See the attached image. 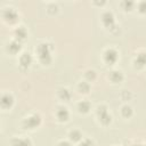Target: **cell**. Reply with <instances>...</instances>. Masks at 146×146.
<instances>
[{
    "instance_id": "7402d4cb",
    "label": "cell",
    "mask_w": 146,
    "mask_h": 146,
    "mask_svg": "<svg viewBox=\"0 0 146 146\" xmlns=\"http://www.w3.org/2000/svg\"><path fill=\"white\" fill-rule=\"evenodd\" d=\"M138 9L140 13H146V1H141L138 5Z\"/></svg>"
},
{
    "instance_id": "ffe728a7",
    "label": "cell",
    "mask_w": 146,
    "mask_h": 146,
    "mask_svg": "<svg viewBox=\"0 0 146 146\" xmlns=\"http://www.w3.org/2000/svg\"><path fill=\"white\" fill-rule=\"evenodd\" d=\"M84 76H86V79L88 80V81H94L95 79H96V71L95 70H87L86 72H84Z\"/></svg>"
},
{
    "instance_id": "3957f363",
    "label": "cell",
    "mask_w": 146,
    "mask_h": 146,
    "mask_svg": "<svg viewBox=\"0 0 146 146\" xmlns=\"http://www.w3.org/2000/svg\"><path fill=\"white\" fill-rule=\"evenodd\" d=\"M97 116H98V120L102 124L106 125L111 122L112 117L111 115L108 114V111H107V107L105 105H98L97 106Z\"/></svg>"
},
{
    "instance_id": "5bb4252c",
    "label": "cell",
    "mask_w": 146,
    "mask_h": 146,
    "mask_svg": "<svg viewBox=\"0 0 146 146\" xmlns=\"http://www.w3.org/2000/svg\"><path fill=\"white\" fill-rule=\"evenodd\" d=\"M68 137H70V140H72V141H79L82 139V133L80 130L73 129L68 132Z\"/></svg>"
},
{
    "instance_id": "6da1fadb",
    "label": "cell",
    "mask_w": 146,
    "mask_h": 146,
    "mask_svg": "<svg viewBox=\"0 0 146 146\" xmlns=\"http://www.w3.org/2000/svg\"><path fill=\"white\" fill-rule=\"evenodd\" d=\"M51 44H49L48 42H41L38 44V47L35 48L38 55H39V59L42 64H49L51 62Z\"/></svg>"
},
{
    "instance_id": "cb8c5ba5",
    "label": "cell",
    "mask_w": 146,
    "mask_h": 146,
    "mask_svg": "<svg viewBox=\"0 0 146 146\" xmlns=\"http://www.w3.org/2000/svg\"><path fill=\"white\" fill-rule=\"evenodd\" d=\"M135 146H146L145 144H138V145H135Z\"/></svg>"
},
{
    "instance_id": "8992f818",
    "label": "cell",
    "mask_w": 146,
    "mask_h": 146,
    "mask_svg": "<svg viewBox=\"0 0 146 146\" xmlns=\"http://www.w3.org/2000/svg\"><path fill=\"white\" fill-rule=\"evenodd\" d=\"M56 116H57V119H58L60 122L67 121L68 117H70V113H68L67 107H65V106H63V105L58 106L57 110H56Z\"/></svg>"
},
{
    "instance_id": "7a4b0ae2",
    "label": "cell",
    "mask_w": 146,
    "mask_h": 146,
    "mask_svg": "<svg viewBox=\"0 0 146 146\" xmlns=\"http://www.w3.org/2000/svg\"><path fill=\"white\" fill-rule=\"evenodd\" d=\"M41 123V116L39 113H32L30 115H27L23 122H22V125L23 128L25 129H34L36 127H39Z\"/></svg>"
},
{
    "instance_id": "e0dca14e",
    "label": "cell",
    "mask_w": 146,
    "mask_h": 146,
    "mask_svg": "<svg viewBox=\"0 0 146 146\" xmlns=\"http://www.w3.org/2000/svg\"><path fill=\"white\" fill-rule=\"evenodd\" d=\"M132 113H133V111H132V107L130 105L125 104V105H123L121 107V114H122L123 117H127L128 119V117H130L132 115Z\"/></svg>"
},
{
    "instance_id": "52a82bcc",
    "label": "cell",
    "mask_w": 146,
    "mask_h": 146,
    "mask_svg": "<svg viewBox=\"0 0 146 146\" xmlns=\"http://www.w3.org/2000/svg\"><path fill=\"white\" fill-rule=\"evenodd\" d=\"M10 144L11 146H32V141L27 137H14Z\"/></svg>"
},
{
    "instance_id": "ba28073f",
    "label": "cell",
    "mask_w": 146,
    "mask_h": 146,
    "mask_svg": "<svg viewBox=\"0 0 146 146\" xmlns=\"http://www.w3.org/2000/svg\"><path fill=\"white\" fill-rule=\"evenodd\" d=\"M2 17L8 22H13L17 17V11L11 7L10 8H5L2 10Z\"/></svg>"
},
{
    "instance_id": "603a6c76",
    "label": "cell",
    "mask_w": 146,
    "mask_h": 146,
    "mask_svg": "<svg viewBox=\"0 0 146 146\" xmlns=\"http://www.w3.org/2000/svg\"><path fill=\"white\" fill-rule=\"evenodd\" d=\"M58 146H72V145H71V143L67 141V140H60V141L58 143Z\"/></svg>"
},
{
    "instance_id": "44dd1931",
    "label": "cell",
    "mask_w": 146,
    "mask_h": 146,
    "mask_svg": "<svg viewBox=\"0 0 146 146\" xmlns=\"http://www.w3.org/2000/svg\"><path fill=\"white\" fill-rule=\"evenodd\" d=\"M79 146H92V140L89 139V138H84V139L81 140Z\"/></svg>"
},
{
    "instance_id": "8fae6325",
    "label": "cell",
    "mask_w": 146,
    "mask_h": 146,
    "mask_svg": "<svg viewBox=\"0 0 146 146\" xmlns=\"http://www.w3.org/2000/svg\"><path fill=\"white\" fill-rule=\"evenodd\" d=\"M108 78H110V80L112 82L116 83V82H121L123 80V74H122V72L120 70H113V71L110 72Z\"/></svg>"
},
{
    "instance_id": "2e32d148",
    "label": "cell",
    "mask_w": 146,
    "mask_h": 146,
    "mask_svg": "<svg viewBox=\"0 0 146 146\" xmlns=\"http://www.w3.org/2000/svg\"><path fill=\"white\" fill-rule=\"evenodd\" d=\"M78 110L80 113H88L90 110V103L88 100H81L78 103Z\"/></svg>"
},
{
    "instance_id": "9c48e42d",
    "label": "cell",
    "mask_w": 146,
    "mask_h": 146,
    "mask_svg": "<svg viewBox=\"0 0 146 146\" xmlns=\"http://www.w3.org/2000/svg\"><path fill=\"white\" fill-rule=\"evenodd\" d=\"M102 21L107 27H113L114 26V16L111 11H105L102 15Z\"/></svg>"
},
{
    "instance_id": "d6986e66",
    "label": "cell",
    "mask_w": 146,
    "mask_h": 146,
    "mask_svg": "<svg viewBox=\"0 0 146 146\" xmlns=\"http://www.w3.org/2000/svg\"><path fill=\"white\" fill-rule=\"evenodd\" d=\"M78 89L81 94H88L89 90H90V84H89L88 81H81L78 84Z\"/></svg>"
},
{
    "instance_id": "4fadbf2b",
    "label": "cell",
    "mask_w": 146,
    "mask_h": 146,
    "mask_svg": "<svg viewBox=\"0 0 146 146\" xmlns=\"http://www.w3.org/2000/svg\"><path fill=\"white\" fill-rule=\"evenodd\" d=\"M14 34H15V39L18 40V41H21V40L25 39V36H26V30H25L24 26H17L15 29V31H14Z\"/></svg>"
},
{
    "instance_id": "5b68a950",
    "label": "cell",
    "mask_w": 146,
    "mask_h": 146,
    "mask_svg": "<svg viewBox=\"0 0 146 146\" xmlns=\"http://www.w3.org/2000/svg\"><path fill=\"white\" fill-rule=\"evenodd\" d=\"M14 104V97L10 92H2L1 95V106L2 108H10Z\"/></svg>"
},
{
    "instance_id": "ac0fdd59",
    "label": "cell",
    "mask_w": 146,
    "mask_h": 146,
    "mask_svg": "<svg viewBox=\"0 0 146 146\" xmlns=\"http://www.w3.org/2000/svg\"><path fill=\"white\" fill-rule=\"evenodd\" d=\"M135 63L138 64V65H140V66H145L146 65V51H140L137 55Z\"/></svg>"
},
{
    "instance_id": "30bf717a",
    "label": "cell",
    "mask_w": 146,
    "mask_h": 146,
    "mask_svg": "<svg viewBox=\"0 0 146 146\" xmlns=\"http://www.w3.org/2000/svg\"><path fill=\"white\" fill-rule=\"evenodd\" d=\"M32 63V56L30 52H22V55L19 56V65L23 67H27L30 66V64Z\"/></svg>"
},
{
    "instance_id": "277c9868",
    "label": "cell",
    "mask_w": 146,
    "mask_h": 146,
    "mask_svg": "<svg viewBox=\"0 0 146 146\" xmlns=\"http://www.w3.org/2000/svg\"><path fill=\"white\" fill-rule=\"evenodd\" d=\"M103 57H104V60H105L107 64L112 65V64H114V63L117 60L119 55H117V51H116L114 48H107V49L104 51Z\"/></svg>"
},
{
    "instance_id": "7c38bea8",
    "label": "cell",
    "mask_w": 146,
    "mask_h": 146,
    "mask_svg": "<svg viewBox=\"0 0 146 146\" xmlns=\"http://www.w3.org/2000/svg\"><path fill=\"white\" fill-rule=\"evenodd\" d=\"M8 51L9 52H11V54H17L19 50H21V41H18V40H13V41H10L9 43H8Z\"/></svg>"
},
{
    "instance_id": "9a60e30c",
    "label": "cell",
    "mask_w": 146,
    "mask_h": 146,
    "mask_svg": "<svg viewBox=\"0 0 146 146\" xmlns=\"http://www.w3.org/2000/svg\"><path fill=\"white\" fill-rule=\"evenodd\" d=\"M58 97L62 100H68L71 98V91L67 88H59L58 89Z\"/></svg>"
}]
</instances>
